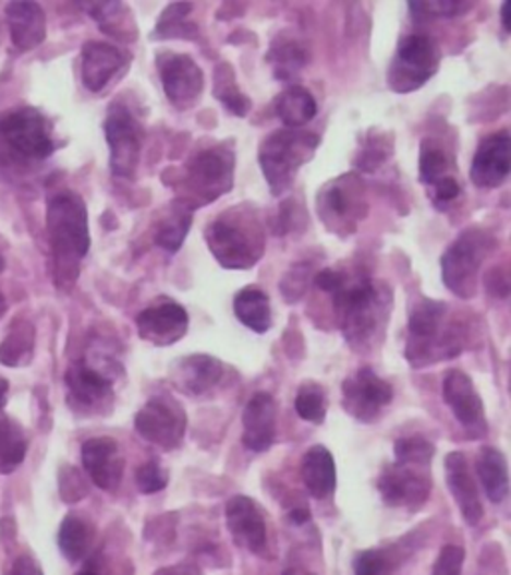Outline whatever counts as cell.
Wrapping results in <instances>:
<instances>
[{
	"mask_svg": "<svg viewBox=\"0 0 511 575\" xmlns=\"http://www.w3.org/2000/svg\"><path fill=\"white\" fill-rule=\"evenodd\" d=\"M314 286L332 296L345 342L357 354L374 352L386 338L392 314V288L366 272L326 268L314 276Z\"/></svg>",
	"mask_w": 511,
	"mask_h": 575,
	"instance_id": "obj_1",
	"label": "cell"
},
{
	"mask_svg": "<svg viewBox=\"0 0 511 575\" xmlns=\"http://www.w3.org/2000/svg\"><path fill=\"white\" fill-rule=\"evenodd\" d=\"M465 342L467 324L446 302L422 298L412 306L405 340V360L412 368L453 360L464 352Z\"/></svg>",
	"mask_w": 511,
	"mask_h": 575,
	"instance_id": "obj_2",
	"label": "cell"
},
{
	"mask_svg": "<svg viewBox=\"0 0 511 575\" xmlns=\"http://www.w3.org/2000/svg\"><path fill=\"white\" fill-rule=\"evenodd\" d=\"M206 244L227 271H248L260 262L266 247L264 226L252 206H232L208 224Z\"/></svg>",
	"mask_w": 511,
	"mask_h": 575,
	"instance_id": "obj_3",
	"label": "cell"
},
{
	"mask_svg": "<svg viewBox=\"0 0 511 575\" xmlns=\"http://www.w3.org/2000/svg\"><path fill=\"white\" fill-rule=\"evenodd\" d=\"M47 230L59 276L72 283L78 274L81 260L90 248L88 211L76 192L62 190L48 200Z\"/></svg>",
	"mask_w": 511,
	"mask_h": 575,
	"instance_id": "obj_4",
	"label": "cell"
},
{
	"mask_svg": "<svg viewBox=\"0 0 511 575\" xmlns=\"http://www.w3.org/2000/svg\"><path fill=\"white\" fill-rule=\"evenodd\" d=\"M318 146L320 136L302 129L278 130L261 142L258 163L273 196L292 189L300 168L308 165Z\"/></svg>",
	"mask_w": 511,
	"mask_h": 575,
	"instance_id": "obj_5",
	"label": "cell"
},
{
	"mask_svg": "<svg viewBox=\"0 0 511 575\" xmlns=\"http://www.w3.org/2000/svg\"><path fill=\"white\" fill-rule=\"evenodd\" d=\"M236 154L230 144H212L192 156L184 168L182 202L192 211L228 194L234 187Z\"/></svg>",
	"mask_w": 511,
	"mask_h": 575,
	"instance_id": "obj_6",
	"label": "cell"
},
{
	"mask_svg": "<svg viewBox=\"0 0 511 575\" xmlns=\"http://www.w3.org/2000/svg\"><path fill=\"white\" fill-rule=\"evenodd\" d=\"M496 238L488 230L472 226L455 238L441 256V278L450 292L462 300L474 298L479 288V271L496 250Z\"/></svg>",
	"mask_w": 511,
	"mask_h": 575,
	"instance_id": "obj_7",
	"label": "cell"
},
{
	"mask_svg": "<svg viewBox=\"0 0 511 575\" xmlns=\"http://www.w3.org/2000/svg\"><path fill=\"white\" fill-rule=\"evenodd\" d=\"M316 204L321 224L340 238L354 235L368 216L366 187L357 175H342L324 184Z\"/></svg>",
	"mask_w": 511,
	"mask_h": 575,
	"instance_id": "obj_8",
	"label": "cell"
},
{
	"mask_svg": "<svg viewBox=\"0 0 511 575\" xmlns=\"http://www.w3.org/2000/svg\"><path fill=\"white\" fill-rule=\"evenodd\" d=\"M110 360H78L66 372L72 410L83 416H107L114 408V370Z\"/></svg>",
	"mask_w": 511,
	"mask_h": 575,
	"instance_id": "obj_9",
	"label": "cell"
},
{
	"mask_svg": "<svg viewBox=\"0 0 511 575\" xmlns=\"http://www.w3.org/2000/svg\"><path fill=\"white\" fill-rule=\"evenodd\" d=\"M441 52L436 40L428 35H410L398 45L388 84L393 93L407 95L422 88L440 69Z\"/></svg>",
	"mask_w": 511,
	"mask_h": 575,
	"instance_id": "obj_10",
	"label": "cell"
},
{
	"mask_svg": "<svg viewBox=\"0 0 511 575\" xmlns=\"http://www.w3.org/2000/svg\"><path fill=\"white\" fill-rule=\"evenodd\" d=\"M108 148H110V170L119 178H134L143 156V122L134 117L131 108L122 103L110 106L105 120Z\"/></svg>",
	"mask_w": 511,
	"mask_h": 575,
	"instance_id": "obj_11",
	"label": "cell"
},
{
	"mask_svg": "<svg viewBox=\"0 0 511 575\" xmlns=\"http://www.w3.org/2000/svg\"><path fill=\"white\" fill-rule=\"evenodd\" d=\"M0 141L28 160H45L57 151L50 122L36 108L0 115Z\"/></svg>",
	"mask_w": 511,
	"mask_h": 575,
	"instance_id": "obj_12",
	"label": "cell"
},
{
	"mask_svg": "<svg viewBox=\"0 0 511 575\" xmlns=\"http://www.w3.org/2000/svg\"><path fill=\"white\" fill-rule=\"evenodd\" d=\"M134 426L146 442L170 452L182 444L188 418L179 399L172 398L170 394H160L144 404L136 414Z\"/></svg>",
	"mask_w": 511,
	"mask_h": 575,
	"instance_id": "obj_13",
	"label": "cell"
},
{
	"mask_svg": "<svg viewBox=\"0 0 511 575\" xmlns=\"http://www.w3.org/2000/svg\"><path fill=\"white\" fill-rule=\"evenodd\" d=\"M419 180L428 187L429 199L438 211H446L453 200L462 196L455 158L446 144L426 139L419 148Z\"/></svg>",
	"mask_w": 511,
	"mask_h": 575,
	"instance_id": "obj_14",
	"label": "cell"
},
{
	"mask_svg": "<svg viewBox=\"0 0 511 575\" xmlns=\"http://www.w3.org/2000/svg\"><path fill=\"white\" fill-rule=\"evenodd\" d=\"M378 490L384 504L416 512L428 502L431 492L429 466L393 462L381 470Z\"/></svg>",
	"mask_w": 511,
	"mask_h": 575,
	"instance_id": "obj_15",
	"label": "cell"
},
{
	"mask_svg": "<svg viewBox=\"0 0 511 575\" xmlns=\"http://www.w3.org/2000/svg\"><path fill=\"white\" fill-rule=\"evenodd\" d=\"M342 398L344 410L352 418L372 423L380 420L381 411L392 404L393 387L372 368H360L352 376L345 378Z\"/></svg>",
	"mask_w": 511,
	"mask_h": 575,
	"instance_id": "obj_16",
	"label": "cell"
},
{
	"mask_svg": "<svg viewBox=\"0 0 511 575\" xmlns=\"http://www.w3.org/2000/svg\"><path fill=\"white\" fill-rule=\"evenodd\" d=\"M156 64L170 105L179 110L198 105L204 93V74L196 60L179 52H160Z\"/></svg>",
	"mask_w": 511,
	"mask_h": 575,
	"instance_id": "obj_17",
	"label": "cell"
},
{
	"mask_svg": "<svg viewBox=\"0 0 511 575\" xmlns=\"http://www.w3.org/2000/svg\"><path fill=\"white\" fill-rule=\"evenodd\" d=\"M441 394H443V402L453 411L455 420L464 426L467 434L472 438L486 435L488 432L486 410H484V402L479 398L472 378L462 370H450L443 378Z\"/></svg>",
	"mask_w": 511,
	"mask_h": 575,
	"instance_id": "obj_18",
	"label": "cell"
},
{
	"mask_svg": "<svg viewBox=\"0 0 511 575\" xmlns=\"http://www.w3.org/2000/svg\"><path fill=\"white\" fill-rule=\"evenodd\" d=\"M188 312L174 300H156L136 316V328L141 338L155 346H172L188 332Z\"/></svg>",
	"mask_w": 511,
	"mask_h": 575,
	"instance_id": "obj_19",
	"label": "cell"
},
{
	"mask_svg": "<svg viewBox=\"0 0 511 575\" xmlns=\"http://www.w3.org/2000/svg\"><path fill=\"white\" fill-rule=\"evenodd\" d=\"M511 170V139L510 132L491 134L479 144L474 156L470 177L477 189H500L508 180Z\"/></svg>",
	"mask_w": 511,
	"mask_h": 575,
	"instance_id": "obj_20",
	"label": "cell"
},
{
	"mask_svg": "<svg viewBox=\"0 0 511 575\" xmlns=\"http://www.w3.org/2000/svg\"><path fill=\"white\" fill-rule=\"evenodd\" d=\"M131 55L107 43H86L81 57L83 83L90 93H102L108 84L129 69Z\"/></svg>",
	"mask_w": 511,
	"mask_h": 575,
	"instance_id": "obj_21",
	"label": "cell"
},
{
	"mask_svg": "<svg viewBox=\"0 0 511 575\" xmlns=\"http://www.w3.org/2000/svg\"><path fill=\"white\" fill-rule=\"evenodd\" d=\"M227 526L240 548L261 553L268 543V528L260 505L248 495H234L227 505Z\"/></svg>",
	"mask_w": 511,
	"mask_h": 575,
	"instance_id": "obj_22",
	"label": "cell"
},
{
	"mask_svg": "<svg viewBox=\"0 0 511 575\" xmlns=\"http://www.w3.org/2000/svg\"><path fill=\"white\" fill-rule=\"evenodd\" d=\"M83 466L90 480L105 492H117L124 478V456L112 438H93L84 442Z\"/></svg>",
	"mask_w": 511,
	"mask_h": 575,
	"instance_id": "obj_23",
	"label": "cell"
},
{
	"mask_svg": "<svg viewBox=\"0 0 511 575\" xmlns=\"http://www.w3.org/2000/svg\"><path fill=\"white\" fill-rule=\"evenodd\" d=\"M174 387L186 396H204L220 386L224 378V364L208 354H194L180 358L170 370Z\"/></svg>",
	"mask_w": 511,
	"mask_h": 575,
	"instance_id": "obj_24",
	"label": "cell"
},
{
	"mask_svg": "<svg viewBox=\"0 0 511 575\" xmlns=\"http://www.w3.org/2000/svg\"><path fill=\"white\" fill-rule=\"evenodd\" d=\"M276 423H278V406L268 392H258L252 396L248 406L244 408L242 426L244 435L242 442L251 452L261 454L268 452L276 442Z\"/></svg>",
	"mask_w": 511,
	"mask_h": 575,
	"instance_id": "obj_25",
	"label": "cell"
},
{
	"mask_svg": "<svg viewBox=\"0 0 511 575\" xmlns=\"http://www.w3.org/2000/svg\"><path fill=\"white\" fill-rule=\"evenodd\" d=\"M446 483L452 492L455 504L470 526L479 524L484 517V504L479 498L476 480L470 470V464L462 452H452L446 458Z\"/></svg>",
	"mask_w": 511,
	"mask_h": 575,
	"instance_id": "obj_26",
	"label": "cell"
},
{
	"mask_svg": "<svg viewBox=\"0 0 511 575\" xmlns=\"http://www.w3.org/2000/svg\"><path fill=\"white\" fill-rule=\"evenodd\" d=\"M11 38L19 50H33L47 38V16L36 2H11L7 7Z\"/></svg>",
	"mask_w": 511,
	"mask_h": 575,
	"instance_id": "obj_27",
	"label": "cell"
},
{
	"mask_svg": "<svg viewBox=\"0 0 511 575\" xmlns=\"http://www.w3.org/2000/svg\"><path fill=\"white\" fill-rule=\"evenodd\" d=\"M300 474L309 495H314L316 500H328L336 492L338 474H336V462L328 447H309L302 458Z\"/></svg>",
	"mask_w": 511,
	"mask_h": 575,
	"instance_id": "obj_28",
	"label": "cell"
},
{
	"mask_svg": "<svg viewBox=\"0 0 511 575\" xmlns=\"http://www.w3.org/2000/svg\"><path fill=\"white\" fill-rule=\"evenodd\" d=\"M476 470L486 495L494 504H501L510 495V471L503 452L498 447H482L477 454Z\"/></svg>",
	"mask_w": 511,
	"mask_h": 575,
	"instance_id": "obj_29",
	"label": "cell"
},
{
	"mask_svg": "<svg viewBox=\"0 0 511 575\" xmlns=\"http://www.w3.org/2000/svg\"><path fill=\"white\" fill-rule=\"evenodd\" d=\"M234 314L246 328H251L256 334H266L272 328L270 298L258 286H248L236 294Z\"/></svg>",
	"mask_w": 511,
	"mask_h": 575,
	"instance_id": "obj_30",
	"label": "cell"
},
{
	"mask_svg": "<svg viewBox=\"0 0 511 575\" xmlns=\"http://www.w3.org/2000/svg\"><path fill=\"white\" fill-rule=\"evenodd\" d=\"M83 9L90 12V16L108 36H114L124 43L136 40L138 28L132 19L131 9L124 7L122 2H96V4H83Z\"/></svg>",
	"mask_w": 511,
	"mask_h": 575,
	"instance_id": "obj_31",
	"label": "cell"
},
{
	"mask_svg": "<svg viewBox=\"0 0 511 575\" xmlns=\"http://www.w3.org/2000/svg\"><path fill=\"white\" fill-rule=\"evenodd\" d=\"M194 211L182 200H177L156 226L155 242L167 252H177L191 232Z\"/></svg>",
	"mask_w": 511,
	"mask_h": 575,
	"instance_id": "obj_32",
	"label": "cell"
},
{
	"mask_svg": "<svg viewBox=\"0 0 511 575\" xmlns=\"http://www.w3.org/2000/svg\"><path fill=\"white\" fill-rule=\"evenodd\" d=\"M266 59L270 62L273 76L278 81H290L292 76H296L297 72L306 67L308 50L296 38L282 35L273 40Z\"/></svg>",
	"mask_w": 511,
	"mask_h": 575,
	"instance_id": "obj_33",
	"label": "cell"
},
{
	"mask_svg": "<svg viewBox=\"0 0 511 575\" xmlns=\"http://www.w3.org/2000/svg\"><path fill=\"white\" fill-rule=\"evenodd\" d=\"M276 112L288 129H302L316 117L318 106L308 88L290 86L276 103Z\"/></svg>",
	"mask_w": 511,
	"mask_h": 575,
	"instance_id": "obj_34",
	"label": "cell"
},
{
	"mask_svg": "<svg viewBox=\"0 0 511 575\" xmlns=\"http://www.w3.org/2000/svg\"><path fill=\"white\" fill-rule=\"evenodd\" d=\"M95 541V529L93 526L78 516L64 517L60 524L59 546L60 552L64 553L66 560L81 562L84 560Z\"/></svg>",
	"mask_w": 511,
	"mask_h": 575,
	"instance_id": "obj_35",
	"label": "cell"
},
{
	"mask_svg": "<svg viewBox=\"0 0 511 575\" xmlns=\"http://www.w3.org/2000/svg\"><path fill=\"white\" fill-rule=\"evenodd\" d=\"M26 438L23 428L11 418L0 420V471L11 474L23 464L26 456Z\"/></svg>",
	"mask_w": 511,
	"mask_h": 575,
	"instance_id": "obj_36",
	"label": "cell"
},
{
	"mask_svg": "<svg viewBox=\"0 0 511 575\" xmlns=\"http://www.w3.org/2000/svg\"><path fill=\"white\" fill-rule=\"evenodd\" d=\"M215 95L234 117L244 118L252 110L251 98L240 91L234 72L224 62L216 69Z\"/></svg>",
	"mask_w": 511,
	"mask_h": 575,
	"instance_id": "obj_37",
	"label": "cell"
},
{
	"mask_svg": "<svg viewBox=\"0 0 511 575\" xmlns=\"http://www.w3.org/2000/svg\"><path fill=\"white\" fill-rule=\"evenodd\" d=\"M35 344V330L28 322H16L12 326L4 344L0 346V362L7 366L23 364L24 358L33 354Z\"/></svg>",
	"mask_w": 511,
	"mask_h": 575,
	"instance_id": "obj_38",
	"label": "cell"
},
{
	"mask_svg": "<svg viewBox=\"0 0 511 575\" xmlns=\"http://www.w3.org/2000/svg\"><path fill=\"white\" fill-rule=\"evenodd\" d=\"M297 416L309 423H321L326 420L328 411V394L316 382H304L297 387L296 402Z\"/></svg>",
	"mask_w": 511,
	"mask_h": 575,
	"instance_id": "obj_39",
	"label": "cell"
},
{
	"mask_svg": "<svg viewBox=\"0 0 511 575\" xmlns=\"http://www.w3.org/2000/svg\"><path fill=\"white\" fill-rule=\"evenodd\" d=\"M392 136L386 132H369L368 141L362 144L356 156L357 170L376 172L392 156Z\"/></svg>",
	"mask_w": 511,
	"mask_h": 575,
	"instance_id": "obj_40",
	"label": "cell"
},
{
	"mask_svg": "<svg viewBox=\"0 0 511 575\" xmlns=\"http://www.w3.org/2000/svg\"><path fill=\"white\" fill-rule=\"evenodd\" d=\"M192 12V4H168L167 11L162 12L158 26H156L155 38H194L196 26L186 23V16Z\"/></svg>",
	"mask_w": 511,
	"mask_h": 575,
	"instance_id": "obj_41",
	"label": "cell"
},
{
	"mask_svg": "<svg viewBox=\"0 0 511 575\" xmlns=\"http://www.w3.org/2000/svg\"><path fill=\"white\" fill-rule=\"evenodd\" d=\"M472 2L460 0H428V2H410L407 11L416 23H429L438 19H455L470 11Z\"/></svg>",
	"mask_w": 511,
	"mask_h": 575,
	"instance_id": "obj_42",
	"label": "cell"
},
{
	"mask_svg": "<svg viewBox=\"0 0 511 575\" xmlns=\"http://www.w3.org/2000/svg\"><path fill=\"white\" fill-rule=\"evenodd\" d=\"M393 454H396V462L431 466L436 447L422 435H407V438H402L396 442Z\"/></svg>",
	"mask_w": 511,
	"mask_h": 575,
	"instance_id": "obj_43",
	"label": "cell"
},
{
	"mask_svg": "<svg viewBox=\"0 0 511 575\" xmlns=\"http://www.w3.org/2000/svg\"><path fill=\"white\" fill-rule=\"evenodd\" d=\"M312 280V268L309 264H296L294 268L285 272L284 280L280 284V290L284 300H288L290 304H296L304 294L308 290V284Z\"/></svg>",
	"mask_w": 511,
	"mask_h": 575,
	"instance_id": "obj_44",
	"label": "cell"
},
{
	"mask_svg": "<svg viewBox=\"0 0 511 575\" xmlns=\"http://www.w3.org/2000/svg\"><path fill=\"white\" fill-rule=\"evenodd\" d=\"M168 480L170 476L167 468L158 459H150L136 470V486L143 493L162 492L168 486Z\"/></svg>",
	"mask_w": 511,
	"mask_h": 575,
	"instance_id": "obj_45",
	"label": "cell"
},
{
	"mask_svg": "<svg viewBox=\"0 0 511 575\" xmlns=\"http://www.w3.org/2000/svg\"><path fill=\"white\" fill-rule=\"evenodd\" d=\"M393 558L384 550H366L357 553L354 572L356 575H386L392 572Z\"/></svg>",
	"mask_w": 511,
	"mask_h": 575,
	"instance_id": "obj_46",
	"label": "cell"
},
{
	"mask_svg": "<svg viewBox=\"0 0 511 575\" xmlns=\"http://www.w3.org/2000/svg\"><path fill=\"white\" fill-rule=\"evenodd\" d=\"M465 562V550L460 546L441 548L440 555L434 565L431 575H462Z\"/></svg>",
	"mask_w": 511,
	"mask_h": 575,
	"instance_id": "obj_47",
	"label": "cell"
},
{
	"mask_svg": "<svg viewBox=\"0 0 511 575\" xmlns=\"http://www.w3.org/2000/svg\"><path fill=\"white\" fill-rule=\"evenodd\" d=\"M9 575H42V570L31 555H21L19 560H14Z\"/></svg>",
	"mask_w": 511,
	"mask_h": 575,
	"instance_id": "obj_48",
	"label": "cell"
},
{
	"mask_svg": "<svg viewBox=\"0 0 511 575\" xmlns=\"http://www.w3.org/2000/svg\"><path fill=\"white\" fill-rule=\"evenodd\" d=\"M155 575H203V572H200L198 565L177 564L162 567V570H158Z\"/></svg>",
	"mask_w": 511,
	"mask_h": 575,
	"instance_id": "obj_49",
	"label": "cell"
},
{
	"mask_svg": "<svg viewBox=\"0 0 511 575\" xmlns=\"http://www.w3.org/2000/svg\"><path fill=\"white\" fill-rule=\"evenodd\" d=\"M510 9H511L510 2H503V4H501V23H503V31H506V33H510L511 31Z\"/></svg>",
	"mask_w": 511,
	"mask_h": 575,
	"instance_id": "obj_50",
	"label": "cell"
},
{
	"mask_svg": "<svg viewBox=\"0 0 511 575\" xmlns=\"http://www.w3.org/2000/svg\"><path fill=\"white\" fill-rule=\"evenodd\" d=\"M7 394H9V382L0 378V410L4 408V402H7Z\"/></svg>",
	"mask_w": 511,
	"mask_h": 575,
	"instance_id": "obj_51",
	"label": "cell"
},
{
	"mask_svg": "<svg viewBox=\"0 0 511 575\" xmlns=\"http://www.w3.org/2000/svg\"><path fill=\"white\" fill-rule=\"evenodd\" d=\"M282 575H316L314 572H309L306 567H288Z\"/></svg>",
	"mask_w": 511,
	"mask_h": 575,
	"instance_id": "obj_52",
	"label": "cell"
},
{
	"mask_svg": "<svg viewBox=\"0 0 511 575\" xmlns=\"http://www.w3.org/2000/svg\"><path fill=\"white\" fill-rule=\"evenodd\" d=\"M4 271V260L0 256V272Z\"/></svg>",
	"mask_w": 511,
	"mask_h": 575,
	"instance_id": "obj_53",
	"label": "cell"
},
{
	"mask_svg": "<svg viewBox=\"0 0 511 575\" xmlns=\"http://www.w3.org/2000/svg\"><path fill=\"white\" fill-rule=\"evenodd\" d=\"M78 575H98V574H95V572H81V574Z\"/></svg>",
	"mask_w": 511,
	"mask_h": 575,
	"instance_id": "obj_54",
	"label": "cell"
}]
</instances>
